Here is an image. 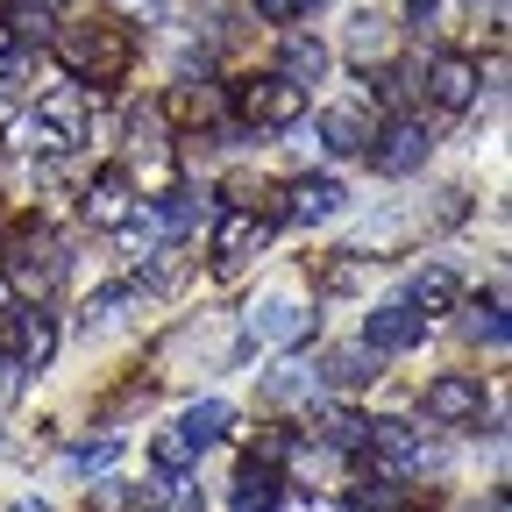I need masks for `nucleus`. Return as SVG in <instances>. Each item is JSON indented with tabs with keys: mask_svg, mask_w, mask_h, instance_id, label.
Wrapping results in <instances>:
<instances>
[{
	"mask_svg": "<svg viewBox=\"0 0 512 512\" xmlns=\"http://www.w3.org/2000/svg\"><path fill=\"white\" fill-rule=\"evenodd\" d=\"M264 242H271V221H256L249 207H235V214H221V228H214V264H221V271H242Z\"/></svg>",
	"mask_w": 512,
	"mask_h": 512,
	"instance_id": "12",
	"label": "nucleus"
},
{
	"mask_svg": "<svg viewBox=\"0 0 512 512\" xmlns=\"http://www.w3.org/2000/svg\"><path fill=\"white\" fill-rule=\"evenodd\" d=\"M50 349H57V335H50V320H43L36 306H8V313H0V356H8V363L43 370Z\"/></svg>",
	"mask_w": 512,
	"mask_h": 512,
	"instance_id": "10",
	"label": "nucleus"
},
{
	"mask_svg": "<svg viewBox=\"0 0 512 512\" xmlns=\"http://www.w3.org/2000/svg\"><path fill=\"white\" fill-rule=\"evenodd\" d=\"M349 207V192L335 185V178H292L285 185V214L299 221V228H313V221H335Z\"/></svg>",
	"mask_w": 512,
	"mask_h": 512,
	"instance_id": "13",
	"label": "nucleus"
},
{
	"mask_svg": "<svg viewBox=\"0 0 512 512\" xmlns=\"http://www.w3.org/2000/svg\"><path fill=\"white\" fill-rule=\"evenodd\" d=\"M313 8H320V0H306V15H313Z\"/></svg>",
	"mask_w": 512,
	"mask_h": 512,
	"instance_id": "39",
	"label": "nucleus"
},
{
	"mask_svg": "<svg viewBox=\"0 0 512 512\" xmlns=\"http://www.w3.org/2000/svg\"><path fill=\"white\" fill-rule=\"evenodd\" d=\"M164 114H171V121H185V128H214V121L228 114V100H221L214 86L178 79V86H171V100H164Z\"/></svg>",
	"mask_w": 512,
	"mask_h": 512,
	"instance_id": "19",
	"label": "nucleus"
},
{
	"mask_svg": "<svg viewBox=\"0 0 512 512\" xmlns=\"http://www.w3.org/2000/svg\"><path fill=\"white\" fill-rule=\"evenodd\" d=\"M313 306L292 292V285H271V292H256L249 299V313H242V328H249V342H271V349H292V342H306L313 335Z\"/></svg>",
	"mask_w": 512,
	"mask_h": 512,
	"instance_id": "5",
	"label": "nucleus"
},
{
	"mask_svg": "<svg viewBox=\"0 0 512 512\" xmlns=\"http://www.w3.org/2000/svg\"><path fill=\"white\" fill-rule=\"evenodd\" d=\"M86 505H93V512H128V505H136V484H128V477H107V470H100V477L86 484Z\"/></svg>",
	"mask_w": 512,
	"mask_h": 512,
	"instance_id": "29",
	"label": "nucleus"
},
{
	"mask_svg": "<svg viewBox=\"0 0 512 512\" xmlns=\"http://www.w3.org/2000/svg\"><path fill=\"white\" fill-rule=\"evenodd\" d=\"M228 505H235V512H278V505H285V484H278V470H264V463H242V477H235Z\"/></svg>",
	"mask_w": 512,
	"mask_h": 512,
	"instance_id": "22",
	"label": "nucleus"
},
{
	"mask_svg": "<svg viewBox=\"0 0 512 512\" xmlns=\"http://www.w3.org/2000/svg\"><path fill=\"white\" fill-rule=\"evenodd\" d=\"M313 427H320V441H328V448H356V441H363V420H356L349 406H328Z\"/></svg>",
	"mask_w": 512,
	"mask_h": 512,
	"instance_id": "30",
	"label": "nucleus"
},
{
	"mask_svg": "<svg viewBox=\"0 0 512 512\" xmlns=\"http://www.w3.org/2000/svg\"><path fill=\"white\" fill-rule=\"evenodd\" d=\"M278 57H285V79H292V86H320V79H328V64H335L328 43H320V36H299V29H285V50H278Z\"/></svg>",
	"mask_w": 512,
	"mask_h": 512,
	"instance_id": "21",
	"label": "nucleus"
},
{
	"mask_svg": "<svg viewBox=\"0 0 512 512\" xmlns=\"http://www.w3.org/2000/svg\"><path fill=\"white\" fill-rule=\"evenodd\" d=\"M235 114H242L249 128H292V121L306 114V86H292L285 72H264V79L235 86Z\"/></svg>",
	"mask_w": 512,
	"mask_h": 512,
	"instance_id": "7",
	"label": "nucleus"
},
{
	"mask_svg": "<svg viewBox=\"0 0 512 512\" xmlns=\"http://www.w3.org/2000/svg\"><path fill=\"white\" fill-rule=\"evenodd\" d=\"M8 306H15V299H8V285H0V313H8Z\"/></svg>",
	"mask_w": 512,
	"mask_h": 512,
	"instance_id": "37",
	"label": "nucleus"
},
{
	"mask_svg": "<svg viewBox=\"0 0 512 512\" xmlns=\"http://www.w3.org/2000/svg\"><path fill=\"white\" fill-rule=\"evenodd\" d=\"M406 8H413V15H420V22H427V29H434V22H441V15H448V8H456V0H406Z\"/></svg>",
	"mask_w": 512,
	"mask_h": 512,
	"instance_id": "34",
	"label": "nucleus"
},
{
	"mask_svg": "<svg viewBox=\"0 0 512 512\" xmlns=\"http://www.w3.org/2000/svg\"><path fill=\"white\" fill-rule=\"evenodd\" d=\"M107 8H114V15H128V22H157L171 0H107Z\"/></svg>",
	"mask_w": 512,
	"mask_h": 512,
	"instance_id": "31",
	"label": "nucleus"
},
{
	"mask_svg": "<svg viewBox=\"0 0 512 512\" xmlns=\"http://www.w3.org/2000/svg\"><path fill=\"white\" fill-rule=\"evenodd\" d=\"M86 121H93L86 86H50L22 121H8V136H15L22 157H64V150L86 143Z\"/></svg>",
	"mask_w": 512,
	"mask_h": 512,
	"instance_id": "1",
	"label": "nucleus"
},
{
	"mask_svg": "<svg viewBox=\"0 0 512 512\" xmlns=\"http://www.w3.org/2000/svg\"><path fill=\"white\" fill-rule=\"evenodd\" d=\"M363 342H370L377 356H406V349L427 342V313H413L406 299H384V306L363 313Z\"/></svg>",
	"mask_w": 512,
	"mask_h": 512,
	"instance_id": "9",
	"label": "nucleus"
},
{
	"mask_svg": "<svg viewBox=\"0 0 512 512\" xmlns=\"http://www.w3.org/2000/svg\"><path fill=\"white\" fill-rule=\"evenodd\" d=\"M320 392V370L313 363H278L271 377H264V399L271 406H299V399H313Z\"/></svg>",
	"mask_w": 512,
	"mask_h": 512,
	"instance_id": "25",
	"label": "nucleus"
},
{
	"mask_svg": "<svg viewBox=\"0 0 512 512\" xmlns=\"http://www.w3.org/2000/svg\"><path fill=\"white\" fill-rule=\"evenodd\" d=\"M136 505H150V512H200V484H192L185 470H150V484H136Z\"/></svg>",
	"mask_w": 512,
	"mask_h": 512,
	"instance_id": "18",
	"label": "nucleus"
},
{
	"mask_svg": "<svg viewBox=\"0 0 512 512\" xmlns=\"http://www.w3.org/2000/svg\"><path fill=\"white\" fill-rule=\"evenodd\" d=\"M363 157H370L377 178H413V171H427V157H434V128H427L420 114H392L384 128H370Z\"/></svg>",
	"mask_w": 512,
	"mask_h": 512,
	"instance_id": "3",
	"label": "nucleus"
},
{
	"mask_svg": "<svg viewBox=\"0 0 512 512\" xmlns=\"http://www.w3.org/2000/svg\"><path fill=\"white\" fill-rule=\"evenodd\" d=\"M0 136H8V107H0Z\"/></svg>",
	"mask_w": 512,
	"mask_h": 512,
	"instance_id": "38",
	"label": "nucleus"
},
{
	"mask_svg": "<svg viewBox=\"0 0 512 512\" xmlns=\"http://www.w3.org/2000/svg\"><path fill=\"white\" fill-rule=\"evenodd\" d=\"M363 463L384 477V491H392V484H406L420 463H427V448H420V427L413 420H399V413H384V420H363Z\"/></svg>",
	"mask_w": 512,
	"mask_h": 512,
	"instance_id": "4",
	"label": "nucleus"
},
{
	"mask_svg": "<svg viewBox=\"0 0 512 512\" xmlns=\"http://www.w3.org/2000/svg\"><path fill=\"white\" fill-rule=\"evenodd\" d=\"M43 72V50L36 43H8V50H0V86H29Z\"/></svg>",
	"mask_w": 512,
	"mask_h": 512,
	"instance_id": "28",
	"label": "nucleus"
},
{
	"mask_svg": "<svg viewBox=\"0 0 512 512\" xmlns=\"http://www.w3.org/2000/svg\"><path fill=\"white\" fill-rule=\"evenodd\" d=\"M228 427H235V406H228V399H192V406L178 413V441L192 448V456H200V448H214Z\"/></svg>",
	"mask_w": 512,
	"mask_h": 512,
	"instance_id": "16",
	"label": "nucleus"
},
{
	"mask_svg": "<svg viewBox=\"0 0 512 512\" xmlns=\"http://www.w3.org/2000/svg\"><path fill=\"white\" fill-rule=\"evenodd\" d=\"M470 335H477V342H491V349H498V342H505V320H498V306H491V313H484V320H470Z\"/></svg>",
	"mask_w": 512,
	"mask_h": 512,
	"instance_id": "33",
	"label": "nucleus"
},
{
	"mask_svg": "<svg viewBox=\"0 0 512 512\" xmlns=\"http://www.w3.org/2000/svg\"><path fill=\"white\" fill-rule=\"evenodd\" d=\"M128 214V171H100L93 185H86V221L93 228H114Z\"/></svg>",
	"mask_w": 512,
	"mask_h": 512,
	"instance_id": "24",
	"label": "nucleus"
},
{
	"mask_svg": "<svg viewBox=\"0 0 512 512\" xmlns=\"http://www.w3.org/2000/svg\"><path fill=\"white\" fill-rule=\"evenodd\" d=\"M320 377H328L335 392H363V384H377L384 370H377V349H370V342H349V349H328V356H320Z\"/></svg>",
	"mask_w": 512,
	"mask_h": 512,
	"instance_id": "17",
	"label": "nucleus"
},
{
	"mask_svg": "<svg viewBox=\"0 0 512 512\" xmlns=\"http://www.w3.org/2000/svg\"><path fill=\"white\" fill-rule=\"evenodd\" d=\"M477 64L470 57H456V50H441V57H427V100L441 107V114H463L470 100H477Z\"/></svg>",
	"mask_w": 512,
	"mask_h": 512,
	"instance_id": "11",
	"label": "nucleus"
},
{
	"mask_svg": "<svg viewBox=\"0 0 512 512\" xmlns=\"http://www.w3.org/2000/svg\"><path fill=\"white\" fill-rule=\"evenodd\" d=\"M370 114L356 107V100H335V107H320V128H313V136H320V150H335V157H356L363 143H370Z\"/></svg>",
	"mask_w": 512,
	"mask_h": 512,
	"instance_id": "14",
	"label": "nucleus"
},
{
	"mask_svg": "<svg viewBox=\"0 0 512 512\" xmlns=\"http://www.w3.org/2000/svg\"><path fill=\"white\" fill-rule=\"evenodd\" d=\"M256 15L285 29V22H299V15H306V0H256Z\"/></svg>",
	"mask_w": 512,
	"mask_h": 512,
	"instance_id": "32",
	"label": "nucleus"
},
{
	"mask_svg": "<svg viewBox=\"0 0 512 512\" xmlns=\"http://www.w3.org/2000/svg\"><path fill=\"white\" fill-rule=\"evenodd\" d=\"M399 299H406L413 313H427V320H434V313L456 306V271H448V264H427V271H413V278H406V292H399Z\"/></svg>",
	"mask_w": 512,
	"mask_h": 512,
	"instance_id": "20",
	"label": "nucleus"
},
{
	"mask_svg": "<svg viewBox=\"0 0 512 512\" xmlns=\"http://www.w3.org/2000/svg\"><path fill=\"white\" fill-rule=\"evenodd\" d=\"M57 43V64L72 79H86V86H114L128 64H136V43H128V29H114V22H86V29H64V36H50Z\"/></svg>",
	"mask_w": 512,
	"mask_h": 512,
	"instance_id": "2",
	"label": "nucleus"
},
{
	"mask_svg": "<svg viewBox=\"0 0 512 512\" xmlns=\"http://www.w3.org/2000/svg\"><path fill=\"white\" fill-rule=\"evenodd\" d=\"M349 57H356V64L392 57V22H384V15H356V22H349Z\"/></svg>",
	"mask_w": 512,
	"mask_h": 512,
	"instance_id": "27",
	"label": "nucleus"
},
{
	"mask_svg": "<svg viewBox=\"0 0 512 512\" xmlns=\"http://www.w3.org/2000/svg\"><path fill=\"white\" fill-rule=\"evenodd\" d=\"M8 36L43 50L57 36V0H8Z\"/></svg>",
	"mask_w": 512,
	"mask_h": 512,
	"instance_id": "23",
	"label": "nucleus"
},
{
	"mask_svg": "<svg viewBox=\"0 0 512 512\" xmlns=\"http://www.w3.org/2000/svg\"><path fill=\"white\" fill-rule=\"evenodd\" d=\"M114 242H121V256H136V264H143V256H157L164 249V221L143 207V214H121L114 221Z\"/></svg>",
	"mask_w": 512,
	"mask_h": 512,
	"instance_id": "26",
	"label": "nucleus"
},
{
	"mask_svg": "<svg viewBox=\"0 0 512 512\" xmlns=\"http://www.w3.org/2000/svg\"><path fill=\"white\" fill-rule=\"evenodd\" d=\"M15 512H50V505H43V498H22V505H15Z\"/></svg>",
	"mask_w": 512,
	"mask_h": 512,
	"instance_id": "35",
	"label": "nucleus"
},
{
	"mask_svg": "<svg viewBox=\"0 0 512 512\" xmlns=\"http://www.w3.org/2000/svg\"><path fill=\"white\" fill-rule=\"evenodd\" d=\"M420 413L434 427H477L484 420V384L463 377V370H448V377H434L427 392H420Z\"/></svg>",
	"mask_w": 512,
	"mask_h": 512,
	"instance_id": "8",
	"label": "nucleus"
},
{
	"mask_svg": "<svg viewBox=\"0 0 512 512\" xmlns=\"http://www.w3.org/2000/svg\"><path fill=\"white\" fill-rule=\"evenodd\" d=\"M143 299H150V285H107V292H93V299H86L79 328H86V335H107V328H121V320H136V313H143Z\"/></svg>",
	"mask_w": 512,
	"mask_h": 512,
	"instance_id": "15",
	"label": "nucleus"
},
{
	"mask_svg": "<svg viewBox=\"0 0 512 512\" xmlns=\"http://www.w3.org/2000/svg\"><path fill=\"white\" fill-rule=\"evenodd\" d=\"M64 249H72V242H64L57 228H22V235L8 242V285L29 292V299H43V292L64 278Z\"/></svg>",
	"mask_w": 512,
	"mask_h": 512,
	"instance_id": "6",
	"label": "nucleus"
},
{
	"mask_svg": "<svg viewBox=\"0 0 512 512\" xmlns=\"http://www.w3.org/2000/svg\"><path fill=\"white\" fill-rule=\"evenodd\" d=\"M477 512H505V491H498V498H491V505H477Z\"/></svg>",
	"mask_w": 512,
	"mask_h": 512,
	"instance_id": "36",
	"label": "nucleus"
}]
</instances>
